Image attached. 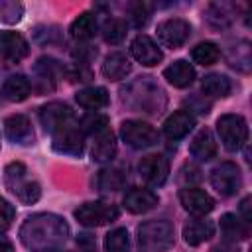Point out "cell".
<instances>
[{
	"label": "cell",
	"instance_id": "d590c367",
	"mask_svg": "<svg viewBox=\"0 0 252 252\" xmlns=\"http://www.w3.org/2000/svg\"><path fill=\"white\" fill-rule=\"evenodd\" d=\"M77 244H79V248H83L85 252H94V238H93L91 234H81V236L77 238Z\"/></svg>",
	"mask_w": 252,
	"mask_h": 252
},
{
	"label": "cell",
	"instance_id": "52a82bcc",
	"mask_svg": "<svg viewBox=\"0 0 252 252\" xmlns=\"http://www.w3.org/2000/svg\"><path fill=\"white\" fill-rule=\"evenodd\" d=\"M53 150L59 154H65V156L81 158L85 152V138H83L79 124H75L71 120L65 126L57 128L53 132Z\"/></svg>",
	"mask_w": 252,
	"mask_h": 252
},
{
	"label": "cell",
	"instance_id": "30bf717a",
	"mask_svg": "<svg viewBox=\"0 0 252 252\" xmlns=\"http://www.w3.org/2000/svg\"><path fill=\"white\" fill-rule=\"evenodd\" d=\"M138 171H140V177L148 183V185H154V187H159L165 183L167 175H169V163L163 156L159 154H152V156H146L140 159L138 163Z\"/></svg>",
	"mask_w": 252,
	"mask_h": 252
},
{
	"label": "cell",
	"instance_id": "8fae6325",
	"mask_svg": "<svg viewBox=\"0 0 252 252\" xmlns=\"http://www.w3.org/2000/svg\"><path fill=\"white\" fill-rule=\"evenodd\" d=\"M30 53V45L18 32H0V57L12 65L20 63Z\"/></svg>",
	"mask_w": 252,
	"mask_h": 252
},
{
	"label": "cell",
	"instance_id": "ac0fdd59",
	"mask_svg": "<svg viewBox=\"0 0 252 252\" xmlns=\"http://www.w3.org/2000/svg\"><path fill=\"white\" fill-rule=\"evenodd\" d=\"M163 77H165V81L169 85H173L177 89H185L195 81V69H193V65L189 61L177 59L169 67L163 69Z\"/></svg>",
	"mask_w": 252,
	"mask_h": 252
},
{
	"label": "cell",
	"instance_id": "ffe728a7",
	"mask_svg": "<svg viewBox=\"0 0 252 252\" xmlns=\"http://www.w3.org/2000/svg\"><path fill=\"white\" fill-rule=\"evenodd\" d=\"M215 234V224L205 219H189L183 226V238L189 246H199Z\"/></svg>",
	"mask_w": 252,
	"mask_h": 252
},
{
	"label": "cell",
	"instance_id": "d4e9b609",
	"mask_svg": "<svg viewBox=\"0 0 252 252\" xmlns=\"http://www.w3.org/2000/svg\"><path fill=\"white\" fill-rule=\"evenodd\" d=\"M201 89H203V93H205L207 96L224 98V96L230 94L232 85H230V81H228L224 75H220V73H211V75H207V77L203 79Z\"/></svg>",
	"mask_w": 252,
	"mask_h": 252
},
{
	"label": "cell",
	"instance_id": "1f68e13d",
	"mask_svg": "<svg viewBox=\"0 0 252 252\" xmlns=\"http://www.w3.org/2000/svg\"><path fill=\"white\" fill-rule=\"evenodd\" d=\"M102 37L106 43H120L124 37H126V22L120 20V18H110L104 22L102 26Z\"/></svg>",
	"mask_w": 252,
	"mask_h": 252
},
{
	"label": "cell",
	"instance_id": "83f0119b",
	"mask_svg": "<svg viewBox=\"0 0 252 252\" xmlns=\"http://www.w3.org/2000/svg\"><path fill=\"white\" fill-rule=\"evenodd\" d=\"M220 57V49L213 41H203L191 49V59L199 65H213Z\"/></svg>",
	"mask_w": 252,
	"mask_h": 252
},
{
	"label": "cell",
	"instance_id": "d6a6232c",
	"mask_svg": "<svg viewBox=\"0 0 252 252\" xmlns=\"http://www.w3.org/2000/svg\"><path fill=\"white\" fill-rule=\"evenodd\" d=\"M24 16V6L14 0H0V20L6 24H16Z\"/></svg>",
	"mask_w": 252,
	"mask_h": 252
},
{
	"label": "cell",
	"instance_id": "2e32d148",
	"mask_svg": "<svg viewBox=\"0 0 252 252\" xmlns=\"http://www.w3.org/2000/svg\"><path fill=\"white\" fill-rule=\"evenodd\" d=\"M195 126V116L189 110H177L173 114H169L163 122V134L169 140H179L185 138Z\"/></svg>",
	"mask_w": 252,
	"mask_h": 252
},
{
	"label": "cell",
	"instance_id": "e0dca14e",
	"mask_svg": "<svg viewBox=\"0 0 252 252\" xmlns=\"http://www.w3.org/2000/svg\"><path fill=\"white\" fill-rule=\"evenodd\" d=\"M4 134L16 144H30L33 140V130L24 114H10L4 118Z\"/></svg>",
	"mask_w": 252,
	"mask_h": 252
},
{
	"label": "cell",
	"instance_id": "f1b7e54d",
	"mask_svg": "<svg viewBox=\"0 0 252 252\" xmlns=\"http://www.w3.org/2000/svg\"><path fill=\"white\" fill-rule=\"evenodd\" d=\"M124 183H126V175L116 167L102 169L98 173V179H96V185L102 191H118V189L124 187Z\"/></svg>",
	"mask_w": 252,
	"mask_h": 252
},
{
	"label": "cell",
	"instance_id": "cb8c5ba5",
	"mask_svg": "<svg viewBox=\"0 0 252 252\" xmlns=\"http://www.w3.org/2000/svg\"><path fill=\"white\" fill-rule=\"evenodd\" d=\"M75 100L89 110H98L108 104V93L104 87H87L75 94Z\"/></svg>",
	"mask_w": 252,
	"mask_h": 252
},
{
	"label": "cell",
	"instance_id": "f546056e",
	"mask_svg": "<svg viewBox=\"0 0 252 252\" xmlns=\"http://www.w3.org/2000/svg\"><path fill=\"white\" fill-rule=\"evenodd\" d=\"M106 252H130V234L126 228H112L104 236Z\"/></svg>",
	"mask_w": 252,
	"mask_h": 252
},
{
	"label": "cell",
	"instance_id": "4316f807",
	"mask_svg": "<svg viewBox=\"0 0 252 252\" xmlns=\"http://www.w3.org/2000/svg\"><path fill=\"white\" fill-rule=\"evenodd\" d=\"M69 32H71V35H73L75 39H79V41L91 39V37L94 35V32H96V18H94L91 12H83V14H79V16L73 20Z\"/></svg>",
	"mask_w": 252,
	"mask_h": 252
},
{
	"label": "cell",
	"instance_id": "6da1fadb",
	"mask_svg": "<svg viewBox=\"0 0 252 252\" xmlns=\"http://www.w3.org/2000/svg\"><path fill=\"white\" fill-rule=\"evenodd\" d=\"M67 224L53 215H37L26 220L22 226V240L33 252H51L59 248L67 238Z\"/></svg>",
	"mask_w": 252,
	"mask_h": 252
},
{
	"label": "cell",
	"instance_id": "4dcf8cb0",
	"mask_svg": "<svg viewBox=\"0 0 252 252\" xmlns=\"http://www.w3.org/2000/svg\"><path fill=\"white\" fill-rule=\"evenodd\" d=\"M79 128L83 134H94L98 136L100 132L108 130V116L100 114V112H89L81 118L79 122Z\"/></svg>",
	"mask_w": 252,
	"mask_h": 252
},
{
	"label": "cell",
	"instance_id": "277c9868",
	"mask_svg": "<svg viewBox=\"0 0 252 252\" xmlns=\"http://www.w3.org/2000/svg\"><path fill=\"white\" fill-rule=\"evenodd\" d=\"M217 132L228 152H238L248 142V124L240 114H222L217 120Z\"/></svg>",
	"mask_w": 252,
	"mask_h": 252
},
{
	"label": "cell",
	"instance_id": "4fadbf2b",
	"mask_svg": "<svg viewBox=\"0 0 252 252\" xmlns=\"http://www.w3.org/2000/svg\"><path fill=\"white\" fill-rule=\"evenodd\" d=\"M179 201L183 205L185 211L197 215V217H203L207 213H211L215 209V201L213 197L203 191V189H197V187H185L179 191Z\"/></svg>",
	"mask_w": 252,
	"mask_h": 252
},
{
	"label": "cell",
	"instance_id": "9a60e30c",
	"mask_svg": "<svg viewBox=\"0 0 252 252\" xmlns=\"http://www.w3.org/2000/svg\"><path fill=\"white\" fill-rule=\"evenodd\" d=\"M158 195L150 189H142V187H132L130 191H126L122 203L126 207V211L134 213V215H142V213H148L152 211L156 205H158Z\"/></svg>",
	"mask_w": 252,
	"mask_h": 252
},
{
	"label": "cell",
	"instance_id": "5b68a950",
	"mask_svg": "<svg viewBox=\"0 0 252 252\" xmlns=\"http://www.w3.org/2000/svg\"><path fill=\"white\" fill-rule=\"evenodd\" d=\"M75 219L85 226H102L118 219V209L116 205L104 201L83 203L79 209H75Z\"/></svg>",
	"mask_w": 252,
	"mask_h": 252
},
{
	"label": "cell",
	"instance_id": "484cf974",
	"mask_svg": "<svg viewBox=\"0 0 252 252\" xmlns=\"http://www.w3.org/2000/svg\"><path fill=\"white\" fill-rule=\"evenodd\" d=\"M220 232L228 238V240H246L250 230H248V222L236 219V215H222L220 217Z\"/></svg>",
	"mask_w": 252,
	"mask_h": 252
},
{
	"label": "cell",
	"instance_id": "d6986e66",
	"mask_svg": "<svg viewBox=\"0 0 252 252\" xmlns=\"http://www.w3.org/2000/svg\"><path fill=\"white\" fill-rule=\"evenodd\" d=\"M189 154L199 161H209L217 156V142L209 128H203L195 134V138L189 144Z\"/></svg>",
	"mask_w": 252,
	"mask_h": 252
},
{
	"label": "cell",
	"instance_id": "9c48e42d",
	"mask_svg": "<svg viewBox=\"0 0 252 252\" xmlns=\"http://www.w3.org/2000/svg\"><path fill=\"white\" fill-rule=\"evenodd\" d=\"M191 35V24L183 18H167L158 24V37L165 47L177 49Z\"/></svg>",
	"mask_w": 252,
	"mask_h": 252
},
{
	"label": "cell",
	"instance_id": "44dd1931",
	"mask_svg": "<svg viewBox=\"0 0 252 252\" xmlns=\"http://www.w3.org/2000/svg\"><path fill=\"white\" fill-rule=\"evenodd\" d=\"M130 71H132V63H130V59H128L124 53L114 51V53H108V55L104 57L102 75H104L108 81H120V79H124Z\"/></svg>",
	"mask_w": 252,
	"mask_h": 252
},
{
	"label": "cell",
	"instance_id": "e575fe53",
	"mask_svg": "<svg viewBox=\"0 0 252 252\" xmlns=\"http://www.w3.org/2000/svg\"><path fill=\"white\" fill-rule=\"evenodd\" d=\"M148 18H150V10H148V6H146L144 2L134 4V8H132V22H134V26H136V28L146 26Z\"/></svg>",
	"mask_w": 252,
	"mask_h": 252
},
{
	"label": "cell",
	"instance_id": "ba28073f",
	"mask_svg": "<svg viewBox=\"0 0 252 252\" xmlns=\"http://www.w3.org/2000/svg\"><path fill=\"white\" fill-rule=\"evenodd\" d=\"M211 185L224 197L236 195L240 185H242V175L240 169L232 161H222L211 171Z\"/></svg>",
	"mask_w": 252,
	"mask_h": 252
},
{
	"label": "cell",
	"instance_id": "836d02e7",
	"mask_svg": "<svg viewBox=\"0 0 252 252\" xmlns=\"http://www.w3.org/2000/svg\"><path fill=\"white\" fill-rule=\"evenodd\" d=\"M16 219V209L10 201L0 197V232H6Z\"/></svg>",
	"mask_w": 252,
	"mask_h": 252
},
{
	"label": "cell",
	"instance_id": "7c38bea8",
	"mask_svg": "<svg viewBox=\"0 0 252 252\" xmlns=\"http://www.w3.org/2000/svg\"><path fill=\"white\" fill-rule=\"evenodd\" d=\"M130 53L134 55L136 61H140L146 67H154V65H158L163 59V53L158 47V43L150 35H144V33H140V35H136L132 39Z\"/></svg>",
	"mask_w": 252,
	"mask_h": 252
},
{
	"label": "cell",
	"instance_id": "8d00e7d4",
	"mask_svg": "<svg viewBox=\"0 0 252 252\" xmlns=\"http://www.w3.org/2000/svg\"><path fill=\"white\" fill-rule=\"evenodd\" d=\"M250 201H252L250 197H244L242 203H240V213H242L246 222H250V219H252V215H250Z\"/></svg>",
	"mask_w": 252,
	"mask_h": 252
},
{
	"label": "cell",
	"instance_id": "7a4b0ae2",
	"mask_svg": "<svg viewBox=\"0 0 252 252\" xmlns=\"http://www.w3.org/2000/svg\"><path fill=\"white\" fill-rule=\"evenodd\" d=\"M175 232L167 220H148L138 228L140 252H165L173 246Z\"/></svg>",
	"mask_w": 252,
	"mask_h": 252
},
{
	"label": "cell",
	"instance_id": "7402d4cb",
	"mask_svg": "<svg viewBox=\"0 0 252 252\" xmlns=\"http://www.w3.org/2000/svg\"><path fill=\"white\" fill-rule=\"evenodd\" d=\"M32 85L24 75H10L2 85V96L10 102H22L30 96Z\"/></svg>",
	"mask_w": 252,
	"mask_h": 252
},
{
	"label": "cell",
	"instance_id": "603a6c76",
	"mask_svg": "<svg viewBox=\"0 0 252 252\" xmlns=\"http://www.w3.org/2000/svg\"><path fill=\"white\" fill-rule=\"evenodd\" d=\"M91 156L94 161H110L116 156V136L110 130H104L96 136Z\"/></svg>",
	"mask_w": 252,
	"mask_h": 252
},
{
	"label": "cell",
	"instance_id": "5bb4252c",
	"mask_svg": "<svg viewBox=\"0 0 252 252\" xmlns=\"http://www.w3.org/2000/svg\"><path fill=\"white\" fill-rule=\"evenodd\" d=\"M39 120H41L45 130L55 132L57 128H61V126H65L67 122L73 120V112L65 102H49V104L41 106Z\"/></svg>",
	"mask_w": 252,
	"mask_h": 252
},
{
	"label": "cell",
	"instance_id": "3957f363",
	"mask_svg": "<svg viewBox=\"0 0 252 252\" xmlns=\"http://www.w3.org/2000/svg\"><path fill=\"white\" fill-rule=\"evenodd\" d=\"M4 183L6 187L26 205L35 203L41 197V189L37 181L28 177V169L22 161H12L4 169Z\"/></svg>",
	"mask_w": 252,
	"mask_h": 252
},
{
	"label": "cell",
	"instance_id": "8992f818",
	"mask_svg": "<svg viewBox=\"0 0 252 252\" xmlns=\"http://www.w3.org/2000/svg\"><path fill=\"white\" fill-rule=\"evenodd\" d=\"M120 136L134 150H144V148L158 144L156 128L142 120H124L120 124Z\"/></svg>",
	"mask_w": 252,
	"mask_h": 252
},
{
	"label": "cell",
	"instance_id": "74e56055",
	"mask_svg": "<svg viewBox=\"0 0 252 252\" xmlns=\"http://www.w3.org/2000/svg\"><path fill=\"white\" fill-rule=\"evenodd\" d=\"M0 252H14V248H12V244H10V242L0 240Z\"/></svg>",
	"mask_w": 252,
	"mask_h": 252
}]
</instances>
